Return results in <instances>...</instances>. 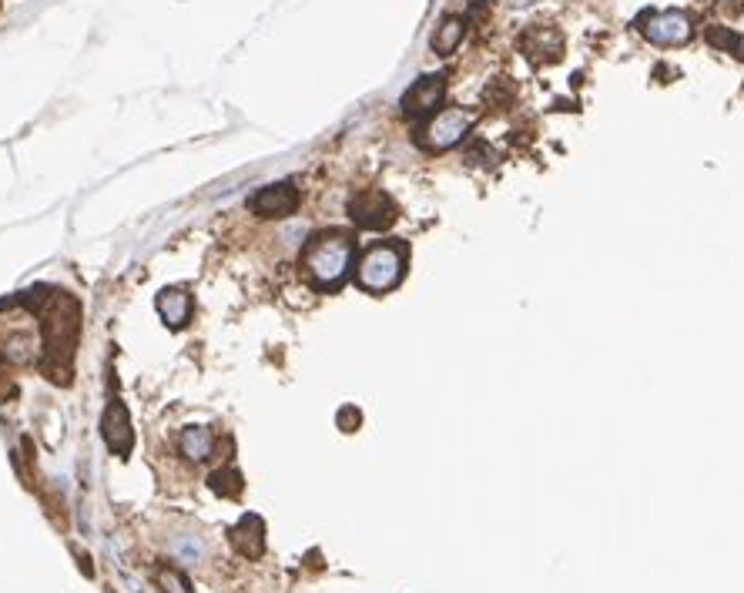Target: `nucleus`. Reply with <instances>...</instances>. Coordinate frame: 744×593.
Here are the masks:
<instances>
[{"label": "nucleus", "instance_id": "obj_1", "mask_svg": "<svg viewBox=\"0 0 744 593\" xmlns=\"http://www.w3.org/2000/svg\"><path fill=\"white\" fill-rule=\"evenodd\" d=\"M41 316V332H44V375L51 383L67 385L71 383V363H74L77 329H81V308L67 292H54Z\"/></svg>", "mask_w": 744, "mask_h": 593}, {"label": "nucleus", "instance_id": "obj_2", "mask_svg": "<svg viewBox=\"0 0 744 593\" xmlns=\"http://www.w3.org/2000/svg\"><path fill=\"white\" fill-rule=\"evenodd\" d=\"M352 262H356V242L349 231H318L306 242L299 268L306 282L318 292H336L349 278Z\"/></svg>", "mask_w": 744, "mask_h": 593}, {"label": "nucleus", "instance_id": "obj_3", "mask_svg": "<svg viewBox=\"0 0 744 593\" xmlns=\"http://www.w3.org/2000/svg\"><path fill=\"white\" fill-rule=\"evenodd\" d=\"M406 275V248L399 242H376L362 252L359 265H356V282L359 288L383 296L389 288H396Z\"/></svg>", "mask_w": 744, "mask_h": 593}, {"label": "nucleus", "instance_id": "obj_4", "mask_svg": "<svg viewBox=\"0 0 744 593\" xmlns=\"http://www.w3.org/2000/svg\"><path fill=\"white\" fill-rule=\"evenodd\" d=\"M473 114L463 108H446L436 111L423 128L416 131V144L426 148V151H446L453 144H460L466 134H470Z\"/></svg>", "mask_w": 744, "mask_h": 593}, {"label": "nucleus", "instance_id": "obj_5", "mask_svg": "<svg viewBox=\"0 0 744 593\" xmlns=\"http://www.w3.org/2000/svg\"><path fill=\"white\" fill-rule=\"evenodd\" d=\"M641 34L657 47H684L694 37V24L688 14L680 11H661L641 17Z\"/></svg>", "mask_w": 744, "mask_h": 593}, {"label": "nucleus", "instance_id": "obj_6", "mask_svg": "<svg viewBox=\"0 0 744 593\" xmlns=\"http://www.w3.org/2000/svg\"><path fill=\"white\" fill-rule=\"evenodd\" d=\"M349 219L359 225V228L369 231H383L396 221V205L393 198L383 195V191H359V195L349 198Z\"/></svg>", "mask_w": 744, "mask_h": 593}, {"label": "nucleus", "instance_id": "obj_7", "mask_svg": "<svg viewBox=\"0 0 744 593\" xmlns=\"http://www.w3.org/2000/svg\"><path fill=\"white\" fill-rule=\"evenodd\" d=\"M249 205H252V211L259 215V219H289V215H296L299 211L302 195H299L296 185L279 181V185H265L262 191H255Z\"/></svg>", "mask_w": 744, "mask_h": 593}, {"label": "nucleus", "instance_id": "obj_8", "mask_svg": "<svg viewBox=\"0 0 744 593\" xmlns=\"http://www.w3.org/2000/svg\"><path fill=\"white\" fill-rule=\"evenodd\" d=\"M101 436L108 442V450L114 456H128L134 450V429H132V419H128V409L121 399H111L104 416H101Z\"/></svg>", "mask_w": 744, "mask_h": 593}, {"label": "nucleus", "instance_id": "obj_9", "mask_svg": "<svg viewBox=\"0 0 744 593\" xmlns=\"http://www.w3.org/2000/svg\"><path fill=\"white\" fill-rule=\"evenodd\" d=\"M520 47H524V54L530 57V61H536V64H553V61L563 57V37H560V31L550 27V24H534L530 31H524Z\"/></svg>", "mask_w": 744, "mask_h": 593}, {"label": "nucleus", "instance_id": "obj_10", "mask_svg": "<svg viewBox=\"0 0 744 593\" xmlns=\"http://www.w3.org/2000/svg\"><path fill=\"white\" fill-rule=\"evenodd\" d=\"M443 94H446V81L439 74L419 77L413 88L403 94V114L406 118H423V114H433V111L443 104Z\"/></svg>", "mask_w": 744, "mask_h": 593}, {"label": "nucleus", "instance_id": "obj_11", "mask_svg": "<svg viewBox=\"0 0 744 593\" xmlns=\"http://www.w3.org/2000/svg\"><path fill=\"white\" fill-rule=\"evenodd\" d=\"M229 543L235 547V553H241L245 560H259L265 553V523L262 517L255 513H245V517L229 530Z\"/></svg>", "mask_w": 744, "mask_h": 593}, {"label": "nucleus", "instance_id": "obj_12", "mask_svg": "<svg viewBox=\"0 0 744 593\" xmlns=\"http://www.w3.org/2000/svg\"><path fill=\"white\" fill-rule=\"evenodd\" d=\"M158 312H162L164 326L181 329L191 319V296H188L185 288H162L158 292Z\"/></svg>", "mask_w": 744, "mask_h": 593}, {"label": "nucleus", "instance_id": "obj_13", "mask_svg": "<svg viewBox=\"0 0 744 593\" xmlns=\"http://www.w3.org/2000/svg\"><path fill=\"white\" fill-rule=\"evenodd\" d=\"M178 450L191 462H205L215 450V433L209 426H185L178 436Z\"/></svg>", "mask_w": 744, "mask_h": 593}, {"label": "nucleus", "instance_id": "obj_14", "mask_svg": "<svg viewBox=\"0 0 744 593\" xmlns=\"http://www.w3.org/2000/svg\"><path fill=\"white\" fill-rule=\"evenodd\" d=\"M463 37H466V21L456 17V14H449V17L439 21L436 34H433V51L443 54V57H449L456 47L463 44Z\"/></svg>", "mask_w": 744, "mask_h": 593}, {"label": "nucleus", "instance_id": "obj_15", "mask_svg": "<svg viewBox=\"0 0 744 593\" xmlns=\"http://www.w3.org/2000/svg\"><path fill=\"white\" fill-rule=\"evenodd\" d=\"M209 486H211V493L225 496V500H239L245 480H241V472L235 470V466H221V470H215L209 476Z\"/></svg>", "mask_w": 744, "mask_h": 593}, {"label": "nucleus", "instance_id": "obj_16", "mask_svg": "<svg viewBox=\"0 0 744 593\" xmlns=\"http://www.w3.org/2000/svg\"><path fill=\"white\" fill-rule=\"evenodd\" d=\"M154 580H158L162 593H191L188 577L181 570H175V567H158V570H154Z\"/></svg>", "mask_w": 744, "mask_h": 593}, {"label": "nucleus", "instance_id": "obj_17", "mask_svg": "<svg viewBox=\"0 0 744 593\" xmlns=\"http://www.w3.org/2000/svg\"><path fill=\"white\" fill-rule=\"evenodd\" d=\"M336 426H339L342 433H356V429L362 426V413L356 406H342L339 416H336Z\"/></svg>", "mask_w": 744, "mask_h": 593}, {"label": "nucleus", "instance_id": "obj_18", "mask_svg": "<svg viewBox=\"0 0 744 593\" xmlns=\"http://www.w3.org/2000/svg\"><path fill=\"white\" fill-rule=\"evenodd\" d=\"M74 557H77V563H81V573H84V577H94V563H91V557H84L77 547H74Z\"/></svg>", "mask_w": 744, "mask_h": 593}]
</instances>
